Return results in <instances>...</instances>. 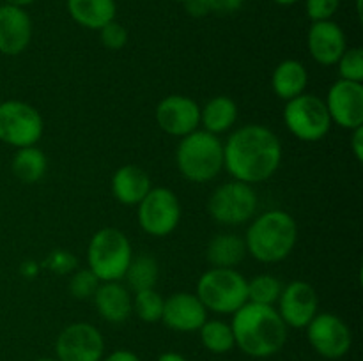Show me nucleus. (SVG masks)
Here are the masks:
<instances>
[{"mask_svg":"<svg viewBox=\"0 0 363 361\" xmlns=\"http://www.w3.org/2000/svg\"><path fill=\"white\" fill-rule=\"evenodd\" d=\"M282 163V142L262 124L238 127L223 144V168L250 186L272 179Z\"/></svg>","mask_w":363,"mask_h":361,"instance_id":"1","label":"nucleus"},{"mask_svg":"<svg viewBox=\"0 0 363 361\" xmlns=\"http://www.w3.org/2000/svg\"><path fill=\"white\" fill-rule=\"evenodd\" d=\"M230 328L236 347L250 357H272L282 350L287 340V326L284 324L275 306L245 303L233 314Z\"/></svg>","mask_w":363,"mask_h":361,"instance_id":"2","label":"nucleus"},{"mask_svg":"<svg viewBox=\"0 0 363 361\" xmlns=\"http://www.w3.org/2000/svg\"><path fill=\"white\" fill-rule=\"evenodd\" d=\"M247 253L262 264H275L293 253L298 243V223L282 209H269L252 219L243 237Z\"/></svg>","mask_w":363,"mask_h":361,"instance_id":"3","label":"nucleus"},{"mask_svg":"<svg viewBox=\"0 0 363 361\" xmlns=\"http://www.w3.org/2000/svg\"><path fill=\"white\" fill-rule=\"evenodd\" d=\"M176 165L181 176L195 184H204L218 177L223 170V144L216 134L197 130L179 140Z\"/></svg>","mask_w":363,"mask_h":361,"instance_id":"4","label":"nucleus"},{"mask_svg":"<svg viewBox=\"0 0 363 361\" xmlns=\"http://www.w3.org/2000/svg\"><path fill=\"white\" fill-rule=\"evenodd\" d=\"M133 258V248L126 234L113 227L99 229L87 246V268L99 282H121Z\"/></svg>","mask_w":363,"mask_h":361,"instance_id":"5","label":"nucleus"},{"mask_svg":"<svg viewBox=\"0 0 363 361\" xmlns=\"http://www.w3.org/2000/svg\"><path fill=\"white\" fill-rule=\"evenodd\" d=\"M248 280L236 268H211L197 282V297L208 311L233 315L248 301Z\"/></svg>","mask_w":363,"mask_h":361,"instance_id":"6","label":"nucleus"},{"mask_svg":"<svg viewBox=\"0 0 363 361\" xmlns=\"http://www.w3.org/2000/svg\"><path fill=\"white\" fill-rule=\"evenodd\" d=\"M284 122L293 137L308 144L323 140L330 133L333 124L325 99L308 92L286 101Z\"/></svg>","mask_w":363,"mask_h":361,"instance_id":"7","label":"nucleus"},{"mask_svg":"<svg viewBox=\"0 0 363 361\" xmlns=\"http://www.w3.org/2000/svg\"><path fill=\"white\" fill-rule=\"evenodd\" d=\"M259 207L254 188L241 180H229L216 188L208 200V212L216 223L227 227L250 222Z\"/></svg>","mask_w":363,"mask_h":361,"instance_id":"8","label":"nucleus"},{"mask_svg":"<svg viewBox=\"0 0 363 361\" xmlns=\"http://www.w3.org/2000/svg\"><path fill=\"white\" fill-rule=\"evenodd\" d=\"M45 122L41 113L20 99L0 103V142L14 149L35 145L43 137Z\"/></svg>","mask_w":363,"mask_h":361,"instance_id":"9","label":"nucleus"},{"mask_svg":"<svg viewBox=\"0 0 363 361\" xmlns=\"http://www.w3.org/2000/svg\"><path fill=\"white\" fill-rule=\"evenodd\" d=\"M181 202L169 188H151L138 202V225L152 237H167L179 227Z\"/></svg>","mask_w":363,"mask_h":361,"instance_id":"10","label":"nucleus"},{"mask_svg":"<svg viewBox=\"0 0 363 361\" xmlns=\"http://www.w3.org/2000/svg\"><path fill=\"white\" fill-rule=\"evenodd\" d=\"M305 329L312 349L326 360H340L353 345V333L347 322L330 311H318Z\"/></svg>","mask_w":363,"mask_h":361,"instance_id":"11","label":"nucleus"},{"mask_svg":"<svg viewBox=\"0 0 363 361\" xmlns=\"http://www.w3.org/2000/svg\"><path fill=\"white\" fill-rule=\"evenodd\" d=\"M55 354L57 361H101L105 338L91 322H73L57 336Z\"/></svg>","mask_w":363,"mask_h":361,"instance_id":"12","label":"nucleus"},{"mask_svg":"<svg viewBox=\"0 0 363 361\" xmlns=\"http://www.w3.org/2000/svg\"><path fill=\"white\" fill-rule=\"evenodd\" d=\"M155 115L160 130L170 137L183 138L201 127V106L190 96H165L156 106Z\"/></svg>","mask_w":363,"mask_h":361,"instance_id":"13","label":"nucleus"},{"mask_svg":"<svg viewBox=\"0 0 363 361\" xmlns=\"http://www.w3.org/2000/svg\"><path fill=\"white\" fill-rule=\"evenodd\" d=\"M277 304H279L277 311L287 328L305 329L318 314L319 297L311 283L303 280H293L284 285Z\"/></svg>","mask_w":363,"mask_h":361,"instance_id":"14","label":"nucleus"},{"mask_svg":"<svg viewBox=\"0 0 363 361\" xmlns=\"http://www.w3.org/2000/svg\"><path fill=\"white\" fill-rule=\"evenodd\" d=\"M326 108L330 119L342 130H357L363 126V85L358 81L339 80L328 88Z\"/></svg>","mask_w":363,"mask_h":361,"instance_id":"15","label":"nucleus"},{"mask_svg":"<svg viewBox=\"0 0 363 361\" xmlns=\"http://www.w3.org/2000/svg\"><path fill=\"white\" fill-rule=\"evenodd\" d=\"M208 321V310L197 294L176 292L163 303L162 322L177 333H194Z\"/></svg>","mask_w":363,"mask_h":361,"instance_id":"16","label":"nucleus"},{"mask_svg":"<svg viewBox=\"0 0 363 361\" xmlns=\"http://www.w3.org/2000/svg\"><path fill=\"white\" fill-rule=\"evenodd\" d=\"M32 20L23 7L0 6V53L16 57L28 48L32 41Z\"/></svg>","mask_w":363,"mask_h":361,"instance_id":"17","label":"nucleus"},{"mask_svg":"<svg viewBox=\"0 0 363 361\" xmlns=\"http://www.w3.org/2000/svg\"><path fill=\"white\" fill-rule=\"evenodd\" d=\"M307 48L318 64L335 66L347 48L346 34L333 20L314 21L307 32Z\"/></svg>","mask_w":363,"mask_h":361,"instance_id":"18","label":"nucleus"},{"mask_svg":"<svg viewBox=\"0 0 363 361\" xmlns=\"http://www.w3.org/2000/svg\"><path fill=\"white\" fill-rule=\"evenodd\" d=\"M99 317L110 324H123L133 314V296L121 282H101L92 296Z\"/></svg>","mask_w":363,"mask_h":361,"instance_id":"19","label":"nucleus"},{"mask_svg":"<svg viewBox=\"0 0 363 361\" xmlns=\"http://www.w3.org/2000/svg\"><path fill=\"white\" fill-rule=\"evenodd\" d=\"M112 195L123 205H138L152 188L151 177L142 166L123 165L112 176Z\"/></svg>","mask_w":363,"mask_h":361,"instance_id":"20","label":"nucleus"},{"mask_svg":"<svg viewBox=\"0 0 363 361\" xmlns=\"http://www.w3.org/2000/svg\"><path fill=\"white\" fill-rule=\"evenodd\" d=\"M71 20L87 30H99L116 20V0H66Z\"/></svg>","mask_w":363,"mask_h":361,"instance_id":"21","label":"nucleus"},{"mask_svg":"<svg viewBox=\"0 0 363 361\" xmlns=\"http://www.w3.org/2000/svg\"><path fill=\"white\" fill-rule=\"evenodd\" d=\"M308 71L303 62L294 59L282 60L272 73V88L277 98L289 101L307 92Z\"/></svg>","mask_w":363,"mask_h":361,"instance_id":"22","label":"nucleus"},{"mask_svg":"<svg viewBox=\"0 0 363 361\" xmlns=\"http://www.w3.org/2000/svg\"><path fill=\"white\" fill-rule=\"evenodd\" d=\"M238 120V105L230 96H215L204 106H201L202 130L213 134L229 131Z\"/></svg>","mask_w":363,"mask_h":361,"instance_id":"23","label":"nucleus"},{"mask_svg":"<svg viewBox=\"0 0 363 361\" xmlns=\"http://www.w3.org/2000/svg\"><path fill=\"white\" fill-rule=\"evenodd\" d=\"M247 255L245 239L238 234H216L206 248V258L211 268H236Z\"/></svg>","mask_w":363,"mask_h":361,"instance_id":"24","label":"nucleus"},{"mask_svg":"<svg viewBox=\"0 0 363 361\" xmlns=\"http://www.w3.org/2000/svg\"><path fill=\"white\" fill-rule=\"evenodd\" d=\"M13 176L23 184H35L48 172V158L35 145L16 149L11 161Z\"/></svg>","mask_w":363,"mask_h":361,"instance_id":"25","label":"nucleus"},{"mask_svg":"<svg viewBox=\"0 0 363 361\" xmlns=\"http://www.w3.org/2000/svg\"><path fill=\"white\" fill-rule=\"evenodd\" d=\"M199 338L204 349L213 354H227L236 347L233 328L220 319H208L199 329Z\"/></svg>","mask_w":363,"mask_h":361,"instance_id":"26","label":"nucleus"},{"mask_svg":"<svg viewBox=\"0 0 363 361\" xmlns=\"http://www.w3.org/2000/svg\"><path fill=\"white\" fill-rule=\"evenodd\" d=\"M158 276L160 268L156 258L151 255H138V257L131 258L123 280L128 282V289L138 292V290L155 289L158 283Z\"/></svg>","mask_w":363,"mask_h":361,"instance_id":"27","label":"nucleus"},{"mask_svg":"<svg viewBox=\"0 0 363 361\" xmlns=\"http://www.w3.org/2000/svg\"><path fill=\"white\" fill-rule=\"evenodd\" d=\"M282 289H284L282 282H280L277 276L268 275V273H262V275H257L252 280H248L247 283L248 303L275 306L280 294H282Z\"/></svg>","mask_w":363,"mask_h":361,"instance_id":"28","label":"nucleus"},{"mask_svg":"<svg viewBox=\"0 0 363 361\" xmlns=\"http://www.w3.org/2000/svg\"><path fill=\"white\" fill-rule=\"evenodd\" d=\"M163 303H165V299L156 289L138 290L133 296V314L142 322L156 324V322H162Z\"/></svg>","mask_w":363,"mask_h":361,"instance_id":"29","label":"nucleus"},{"mask_svg":"<svg viewBox=\"0 0 363 361\" xmlns=\"http://www.w3.org/2000/svg\"><path fill=\"white\" fill-rule=\"evenodd\" d=\"M337 66H339V74L340 80L347 81H363V50L360 46H353V48H346V52L342 53L339 60H337Z\"/></svg>","mask_w":363,"mask_h":361,"instance_id":"30","label":"nucleus"},{"mask_svg":"<svg viewBox=\"0 0 363 361\" xmlns=\"http://www.w3.org/2000/svg\"><path fill=\"white\" fill-rule=\"evenodd\" d=\"M99 280L89 268L74 273L69 280V292L74 299H92L99 287Z\"/></svg>","mask_w":363,"mask_h":361,"instance_id":"31","label":"nucleus"},{"mask_svg":"<svg viewBox=\"0 0 363 361\" xmlns=\"http://www.w3.org/2000/svg\"><path fill=\"white\" fill-rule=\"evenodd\" d=\"M99 41L106 50H123L128 45V30L124 25L113 20L106 23L105 27L99 28Z\"/></svg>","mask_w":363,"mask_h":361,"instance_id":"32","label":"nucleus"},{"mask_svg":"<svg viewBox=\"0 0 363 361\" xmlns=\"http://www.w3.org/2000/svg\"><path fill=\"white\" fill-rule=\"evenodd\" d=\"M339 7L340 0H305V14L312 23L332 20Z\"/></svg>","mask_w":363,"mask_h":361,"instance_id":"33","label":"nucleus"},{"mask_svg":"<svg viewBox=\"0 0 363 361\" xmlns=\"http://www.w3.org/2000/svg\"><path fill=\"white\" fill-rule=\"evenodd\" d=\"M50 268L57 273H67L74 268V257L69 251L55 250L50 255Z\"/></svg>","mask_w":363,"mask_h":361,"instance_id":"34","label":"nucleus"},{"mask_svg":"<svg viewBox=\"0 0 363 361\" xmlns=\"http://www.w3.org/2000/svg\"><path fill=\"white\" fill-rule=\"evenodd\" d=\"M209 13L215 14H234L243 7L245 0H206Z\"/></svg>","mask_w":363,"mask_h":361,"instance_id":"35","label":"nucleus"},{"mask_svg":"<svg viewBox=\"0 0 363 361\" xmlns=\"http://www.w3.org/2000/svg\"><path fill=\"white\" fill-rule=\"evenodd\" d=\"M184 4V9L190 16L194 18H204L206 14H209V7L206 4V0H186Z\"/></svg>","mask_w":363,"mask_h":361,"instance_id":"36","label":"nucleus"},{"mask_svg":"<svg viewBox=\"0 0 363 361\" xmlns=\"http://www.w3.org/2000/svg\"><path fill=\"white\" fill-rule=\"evenodd\" d=\"M351 151H353L357 161H363V126L351 131Z\"/></svg>","mask_w":363,"mask_h":361,"instance_id":"37","label":"nucleus"},{"mask_svg":"<svg viewBox=\"0 0 363 361\" xmlns=\"http://www.w3.org/2000/svg\"><path fill=\"white\" fill-rule=\"evenodd\" d=\"M101 361H142L133 350L130 349H117L112 350L108 356H103Z\"/></svg>","mask_w":363,"mask_h":361,"instance_id":"38","label":"nucleus"},{"mask_svg":"<svg viewBox=\"0 0 363 361\" xmlns=\"http://www.w3.org/2000/svg\"><path fill=\"white\" fill-rule=\"evenodd\" d=\"M156 361H188V360L183 356V354L174 353V350H167V353L160 354Z\"/></svg>","mask_w":363,"mask_h":361,"instance_id":"39","label":"nucleus"},{"mask_svg":"<svg viewBox=\"0 0 363 361\" xmlns=\"http://www.w3.org/2000/svg\"><path fill=\"white\" fill-rule=\"evenodd\" d=\"M34 2L35 0H4V4H9V6H16V7H23V9Z\"/></svg>","mask_w":363,"mask_h":361,"instance_id":"40","label":"nucleus"},{"mask_svg":"<svg viewBox=\"0 0 363 361\" xmlns=\"http://www.w3.org/2000/svg\"><path fill=\"white\" fill-rule=\"evenodd\" d=\"M273 2H275V4H279V6H284V7H287V6H294V4L301 2V0H273Z\"/></svg>","mask_w":363,"mask_h":361,"instance_id":"41","label":"nucleus"},{"mask_svg":"<svg viewBox=\"0 0 363 361\" xmlns=\"http://www.w3.org/2000/svg\"><path fill=\"white\" fill-rule=\"evenodd\" d=\"M38 361H57V360H53V357H41V360Z\"/></svg>","mask_w":363,"mask_h":361,"instance_id":"42","label":"nucleus"},{"mask_svg":"<svg viewBox=\"0 0 363 361\" xmlns=\"http://www.w3.org/2000/svg\"><path fill=\"white\" fill-rule=\"evenodd\" d=\"M174 2H181V4H183V2H186V0H174Z\"/></svg>","mask_w":363,"mask_h":361,"instance_id":"43","label":"nucleus"}]
</instances>
